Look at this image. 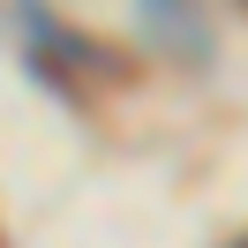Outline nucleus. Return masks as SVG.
Segmentation results:
<instances>
[{"label":"nucleus","instance_id":"1","mask_svg":"<svg viewBox=\"0 0 248 248\" xmlns=\"http://www.w3.org/2000/svg\"><path fill=\"white\" fill-rule=\"evenodd\" d=\"M23 31H31V68L46 83H68V76H83V83H128V76H136L128 53H113L106 38L68 31L46 0H23Z\"/></svg>","mask_w":248,"mask_h":248},{"label":"nucleus","instance_id":"2","mask_svg":"<svg viewBox=\"0 0 248 248\" xmlns=\"http://www.w3.org/2000/svg\"><path fill=\"white\" fill-rule=\"evenodd\" d=\"M143 23H151V38H166L173 53H188V61H211V38H203L196 0H143Z\"/></svg>","mask_w":248,"mask_h":248},{"label":"nucleus","instance_id":"3","mask_svg":"<svg viewBox=\"0 0 248 248\" xmlns=\"http://www.w3.org/2000/svg\"><path fill=\"white\" fill-rule=\"evenodd\" d=\"M233 248H248V233H241V241H233Z\"/></svg>","mask_w":248,"mask_h":248}]
</instances>
